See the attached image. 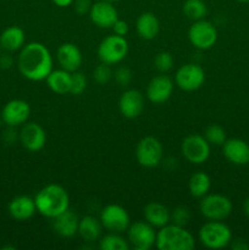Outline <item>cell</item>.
Here are the masks:
<instances>
[{
  "label": "cell",
  "mask_w": 249,
  "mask_h": 250,
  "mask_svg": "<svg viewBox=\"0 0 249 250\" xmlns=\"http://www.w3.org/2000/svg\"><path fill=\"white\" fill-rule=\"evenodd\" d=\"M112 76H114V72H112L111 67L105 62L98 65L93 71V78L99 84H107L111 81Z\"/></svg>",
  "instance_id": "1f68e13d"
},
{
  "label": "cell",
  "mask_w": 249,
  "mask_h": 250,
  "mask_svg": "<svg viewBox=\"0 0 249 250\" xmlns=\"http://www.w3.org/2000/svg\"><path fill=\"white\" fill-rule=\"evenodd\" d=\"M155 247L159 250H192L195 239L185 227L167 224L156 232Z\"/></svg>",
  "instance_id": "3957f363"
},
{
  "label": "cell",
  "mask_w": 249,
  "mask_h": 250,
  "mask_svg": "<svg viewBox=\"0 0 249 250\" xmlns=\"http://www.w3.org/2000/svg\"><path fill=\"white\" fill-rule=\"evenodd\" d=\"M114 77L117 84L121 85V87H127L132 82L133 73H132L131 68H128L127 66H120V67H117L115 70Z\"/></svg>",
  "instance_id": "e575fe53"
},
{
  "label": "cell",
  "mask_w": 249,
  "mask_h": 250,
  "mask_svg": "<svg viewBox=\"0 0 249 250\" xmlns=\"http://www.w3.org/2000/svg\"><path fill=\"white\" fill-rule=\"evenodd\" d=\"M7 211L10 216L16 221H27L33 217L37 212L34 198L28 197V195L15 197L14 199L10 200L7 205Z\"/></svg>",
  "instance_id": "ffe728a7"
},
{
  "label": "cell",
  "mask_w": 249,
  "mask_h": 250,
  "mask_svg": "<svg viewBox=\"0 0 249 250\" xmlns=\"http://www.w3.org/2000/svg\"><path fill=\"white\" fill-rule=\"evenodd\" d=\"M80 217L72 210L67 209L53 219V229L63 238H72L78 233Z\"/></svg>",
  "instance_id": "44dd1931"
},
{
  "label": "cell",
  "mask_w": 249,
  "mask_h": 250,
  "mask_svg": "<svg viewBox=\"0 0 249 250\" xmlns=\"http://www.w3.org/2000/svg\"><path fill=\"white\" fill-rule=\"evenodd\" d=\"M224 156L231 164L237 166H246L249 164V144L239 138L226 139L222 144Z\"/></svg>",
  "instance_id": "ac0fdd59"
},
{
  "label": "cell",
  "mask_w": 249,
  "mask_h": 250,
  "mask_svg": "<svg viewBox=\"0 0 249 250\" xmlns=\"http://www.w3.org/2000/svg\"><path fill=\"white\" fill-rule=\"evenodd\" d=\"M103 225L99 219L94 216H83L80 219V224H78V236L83 239L85 243H94V242L99 241L102 237L103 232Z\"/></svg>",
  "instance_id": "cb8c5ba5"
},
{
  "label": "cell",
  "mask_w": 249,
  "mask_h": 250,
  "mask_svg": "<svg viewBox=\"0 0 249 250\" xmlns=\"http://www.w3.org/2000/svg\"><path fill=\"white\" fill-rule=\"evenodd\" d=\"M136 31L142 39L151 41L159 34L160 22L153 12H143L137 19Z\"/></svg>",
  "instance_id": "d4e9b609"
},
{
  "label": "cell",
  "mask_w": 249,
  "mask_h": 250,
  "mask_svg": "<svg viewBox=\"0 0 249 250\" xmlns=\"http://www.w3.org/2000/svg\"><path fill=\"white\" fill-rule=\"evenodd\" d=\"M105 1H109V2H117V1H120V0H105Z\"/></svg>",
  "instance_id": "7bdbcfd3"
},
{
  "label": "cell",
  "mask_w": 249,
  "mask_h": 250,
  "mask_svg": "<svg viewBox=\"0 0 249 250\" xmlns=\"http://www.w3.org/2000/svg\"><path fill=\"white\" fill-rule=\"evenodd\" d=\"M17 67L24 78L33 82L45 81L53 71V56L44 44L31 42L22 46L17 56Z\"/></svg>",
  "instance_id": "6da1fadb"
},
{
  "label": "cell",
  "mask_w": 249,
  "mask_h": 250,
  "mask_svg": "<svg viewBox=\"0 0 249 250\" xmlns=\"http://www.w3.org/2000/svg\"><path fill=\"white\" fill-rule=\"evenodd\" d=\"M237 1H239V2H249V0H237Z\"/></svg>",
  "instance_id": "ee69618b"
},
{
  "label": "cell",
  "mask_w": 249,
  "mask_h": 250,
  "mask_svg": "<svg viewBox=\"0 0 249 250\" xmlns=\"http://www.w3.org/2000/svg\"><path fill=\"white\" fill-rule=\"evenodd\" d=\"M127 241L136 250H149L155 246L156 232L146 221H137L127 229Z\"/></svg>",
  "instance_id": "9c48e42d"
},
{
  "label": "cell",
  "mask_w": 249,
  "mask_h": 250,
  "mask_svg": "<svg viewBox=\"0 0 249 250\" xmlns=\"http://www.w3.org/2000/svg\"><path fill=\"white\" fill-rule=\"evenodd\" d=\"M51 1H53L54 4L59 7H67V6H71V5H72L73 0H51Z\"/></svg>",
  "instance_id": "60d3db41"
},
{
  "label": "cell",
  "mask_w": 249,
  "mask_h": 250,
  "mask_svg": "<svg viewBox=\"0 0 249 250\" xmlns=\"http://www.w3.org/2000/svg\"><path fill=\"white\" fill-rule=\"evenodd\" d=\"M97 54L102 62L107 65L119 63L128 54V42L124 37L116 36V34L107 36L100 42Z\"/></svg>",
  "instance_id": "8992f818"
},
{
  "label": "cell",
  "mask_w": 249,
  "mask_h": 250,
  "mask_svg": "<svg viewBox=\"0 0 249 250\" xmlns=\"http://www.w3.org/2000/svg\"><path fill=\"white\" fill-rule=\"evenodd\" d=\"M144 97L139 90L127 89L122 93L119 100L120 112L126 119H136L144 110Z\"/></svg>",
  "instance_id": "e0dca14e"
},
{
  "label": "cell",
  "mask_w": 249,
  "mask_h": 250,
  "mask_svg": "<svg viewBox=\"0 0 249 250\" xmlns=\"http://www.w3.org/2000/svg\"><path fill=\"white\" fill-rule=\"evenodd\" d=\"M71 77L72 72L59 68V70H53L49 73L48 77L45 78L48 87L56 94H67L71 90Z\"/></svg>",
  "instance_id": "484cf974"
},
{
  "label": "cell",
  "mask_w": 249,
  "mask_h": 250,
  "mask_svg": "<svg viewBox=\"0 0 249 250\" xmlns=\"http://www.w3.org/2000/svg\"><path fill=\"white\" fill-rule=\"evenodd\" d=\"M136 158L143 167H156L164 158L163 144L155 137H144L137 144Z\"/></svg>",
  "instance_id": "ba28073f"
},
{
  "label": "cell",
  "mask_w": 249,
  "mask_h": 250,
  "mask_svg": "<svg viewBox=\"0 0 249 250\" xmlns=\"http://www.w3.org/2000/svg\"><path fill=\"white\" fill-rule=\"evenodd\" d=\"M210 188H211V178L203 171L193 173L188 181V189L190 195L194 198H203L209 193Z\"/></svg>",
  "instance_id": "4316f807"
},
{
  "label": "cell",
  "mask_w": 249,
  "mask_h": 250,
  "mask_svg": "<svg viewBox=\"0 0 249 250\" xmlns=\"http://www.w3.org/2000/svg\"><path fill=\"white\" fill-rule=\"evenodd\" d=\"M56 60L61 68L68 72H75L82 65V53L76 44L63 43L58 48Z\"/></svg>",
  "instance_id": "d6986e66"
},
{
  "label": "cell",
  "mask_w": 249,
  "mask_h": 250,
  "mask_svg": "<svg viewBox=\"0 0 249 250\" xmlns=\"http://www.w3.org/2000/svg\"><path fill=\"white\" fill-rule=\"evenodd\" d=\"M199 209L203 216L209 221H224L231 215L232 202L226 195L212 193L200 198Z\"/></svg>",
  "instance_id": "5b68a950"
},
{
  "label": "cell",
  "mask_w": 249,
  "mask_h": 250,
  "mask_svg": "<svg viewBox=\"0 0 249 250\" xmlns=\"http://www.w3.org/2000/svg\"><path fill=\"white\" fill-rule=\"evenodd\" d=\"M37 212L48 219H54L61 212L70 209V197L67 190L60 185L50 183L42 188L34 197Z\"/></svg>",
  "instance_id": "7a4b0ae2"
},
{
  "label": "cell",
  "mask_w": 249,
  "mask_h": 250,
  "mask_svg": "<svg viewBox=\"0 0 249 250\" xmlns=\"http://www.w3.org/2000/svg\"><path fill=\"white\" fill-rule=\"evenodd\" d=\"M181 151L187 161L194 165L204 164L210 156V144L204 136L190 134L183 139L181 144Z\"/></svg>",
  "instance_id": "30bf717a"
},
{
  "label": "cell",
  "mask_w": 249,
  "mask_h": 250,
  "mask_svg": "<svg viewBox=\"0 0 249 250\" xmlns=\"http://www.w3.org/2000/svg\"><path fill=\"white\" fill-rule=\"evenodd\" d=\"M243 212L247 217L249 219V197L244 200L243 203Z\"/></svg>",
  "instance_id": "b9f144b4"
},
{
  "label": "cell",
  "mask_w": 249,
  "mask_h": 250,
  "mask_svg": "<svg viewBox=\"0 0 249 250\" xmlns=\"http://www.w3.org/2000/svg\"><path fill=\"white\" fill-rule=\"evenodd\" d=\"M111 28L112 31H114V34H116V36H120V37H124L129 31L128 23H127L126 21H124V20H120V19L115 22L114 26H112Z\"/></svg>",
  "instance_id": "74e56055"
},
{
  "label": "cell",
  "mask_w": 249,
  "mask_h": 250,
  "mask_svg": "<svg viewBox=\"0 0 249 250\" xmlns=\"http://www.w3.org/2000/svg\"><path fill=\"white\" fill-rule=\"evenodd\" d=\"M199 241L205 248L222 249L232 241V231L222 221H208L199 229Z\"/></svg>",
  "instance_id": "277c9868"
},
{
  "label": "cell",
  "mask_w": 249,
  "mask_h": 250,
  "mask_svg": "<svg viewBox=\"0 0 249 250\" xmlns=\"http://www.w3.org/2000/svg\"><path fill=\"white\" fill-rule=\"evenodd\" d=\"M24 44H26V34L21 27L10 26L0 34V46L5 51L9 53L20 51Z\"/></svg>",
  "instance_id": "7402d4cb"
},
{
  "label": "cell",
  "mask_w": 249,
  "mask_h": 250,
  "mask_svg": "<svg viewBox=\"0 0 249 250\" xmlns=\"http://www.w3.org/2000/svg\"><path fill=\"white\" fill-rule=\"evenodd\" d=\"M173 56L168 51H160L154 58V66L160 73H167L173 67Z\"/></svg>",
  "instance_id": "4dcf8cb0"
},
{
  "label": "cell",
  "mask_w": 249,
  "mask_h": 250,
  "mask_svg": "<svg viewBox=\"0 0 249 250\" xmlns=\"http://www.w3.org/2000/svg\"><path fill=\"white\" fill-rule=\"evenodd\" d=\"M205 71L198 63H186L181 66L175 75V83L180 89L185 92L197 90L204 84Z\"/></svg>",
  "instance_id": "7c38bea8"
},
{
  "label": "cell",
  "mask_w": 249,
  "mask_h": 250,
  "mask_svg": "<svg viewBox=\"0 0 249 250\" xmlns=\"http://www.w3.org/2000/svg\"><path fill=\"white\" fill-rule=\"evenodd\" d=\"M99 220L105 229L114 233H122L127 231L131 225V219L127 210L117 204L106 205L100 212Z\"/></svg>",
  "instance_id": "8fae6325"
},
{
  "label": "cell",
  "mask_w": 249,
  "mask_h": 250,
  "mask_svg": "<svg viewBox=\"0 0 249 250\" xmlns=\"http://www.w3.org/2000/svg\"><path fill=\"white\" fill-rule=\"evenodd\" d=\"M19 141L21 142L22 146L28 151L36 153L42 150L46 143V133L41 125L36 122H28L23 124L20 129Z\"/></svg>",
  "instance_id": "5bb4252c"
},
{
  "label": "cell",
  "mask_w": 249,
  "mask_h": 250,
  "mask_svg": "<svg viewBox=\"0 0 249 250\" xmlns=\"http://www.w3.org/2000/svg\"><path fill=\"white\" fill-rule=\"evenodd\" d=\"M99 248L102 250H128L131 247L128 241L120 236V233L110 232L104 237H100Z\"/></svg>",
  "instance_id": "f1b7e54d"
},
{
  "label": "cell",
  "mask_w": 249,
  "mask_h": 250,
  "mask_svg": "<svg viewBox=\"0 0 249 250\" xmlns=\"http://www.w3.org/2000/svg\"><path fill=\"white\" fill-rule=\"evenodd\" d=\"M1 125H2V120H1V116H0V128H1Z\"/></svg>",
  "instance_id": "f6af8a7d"
},
{
  "label": "cell",
  "mask_w": 249,
  "mask_h": 250,
  "mask_svg": "<svg viewBox=\"0 0 249 250\" xmlns=\"http://www.w3.org/2000/svg\"><path fill=\"white\" fill-rule=\"evenodd\" d=\"M90 21L99 28H111L119 20V12L114 6V2L99 0L93 2L89 11Z\"/></svg>",
  "instance_id": "9a60e30c"
},
{
  "label": "cell",
  "mask_w": 249,
  "mask_h": 250,
  "mask_svg": "<svg viewBox=\"0 0 249 250\" xmlns=\"http://www.w3.org/2000/svg\"><path fill=\"white\" fill-rule=\"evenodd\" d=\"M92 5H93L92 0H73L72 2L73 10H75L76 14H78L80 16H83V15L85 14H89Z\"/></svg>",
  "instance_id": "d590c367"
},
{
  "label": "cell",
  "mask_w": 249,
  "mask_h": 250,
  "mask_svg": "<svg viewBox=\"0 0 249 250\" xmlns=\"http://www.w3.org/2000/svg\"><path fill=\"white\" fill-rule=\"evenodd\" d=\"M183 14L192 21H199L208 15V6L204 0H186L182 6Z\"/></svg>",
  "instance_id": "83f0119b"
},
{
  "label": "cell",
  "mask_w": 249,
  "mask_h": 250,
  "mask_svg": "<svg viewBox=\"0 0 249 250\" xmlns=\"http://www.w3.org/2000/svg\"><path fill=\"white\" fill-rule=\"evenodd\" d=\"M190 212L186 207H177L173 211H171L170 222L177 226L186 227V225L189 222Z\"/></svg>",
  "instance_id": "836d02e7"
},
{
  "label": "cell",
  "mask_w": 249,
  "mask_h": 250,
  "mask_svg": "<svg viewBox=\"0 0 249 250\" xmlns=\"http://www.w3.org/2000/svg\"><path fill=\"white\" fill-rule=\"evenodd\" d=\"M231 248L233 250H248L249 249V244L247 243L244 239H234L233 242L231 241Z\"/></svg>",
  "instance_id": "ab89813d"
},
{
  "label": "cell",
  "mask_w": 249,
  "mask_h": 250,
  "mask_svg": "<svg viewBox=\"0 0 249 250\" xmlns=\"http://www.w3.org/2000/svg\"><path fill=\"white\" fill-rule=\"evenodd\" d=\"M17 127L6 126V128L2 132V141L6 144H14L19 139L20 131H17Z\"/></svg>",
  "instance_id": "8d00e7d4"
},
{
  "label": "cell",
  "mask_w": 249,
  "mask_h": 250,
  "mask_svg": "<svg viewBox=\"0 0 249 250\" xmlns=\"http://www.w3.org/2000/svg\"><path fill=\"white\" fill-rule=\"evenodd\" d=\"M12 65H14V59L11 58V55H9V54L0 55V68L7 70V68L11 67Z\"/></svg>",
  "instance_id": "f35d334b"
},
{
  "label": "cell",
  "mask_w": 249,
  "mask_h": 250,
  "mask_svg": "<svg viewBox=\"0 0 249 250\" xmlns=\"http://www.w3.org/2000/svg\"><path fill=\"white\" fill-rule=\"evenodd\" d=\"M204 138L207 139L210 146H222V144L226 142V132L219 125H210L207 127L204 132Z\"/></svg>",
  "instance_id": "f546056e"
},
{
  "label": "cell",
  "mask_w": 249,
  "mask_h": 250,
  "mask_svg": "<svg viewBox=\"0 0 249 250\" xmlns=\"http://www.w3.org/2000/svg\"><path fill=\"white\" fill-rule=\"evenodd\" d=\"M2 124L11 127H20L28 121L31 106L26 100L12 99L4 105L0 114Z\"/></svg>",
  "instance_id": "4fadbf2b"
},
{
  "label": "cell",
  "mask_w": 249,
  "mask_h": 250,
  "mask_svg": "<svg viewBox=\"0 0 249 250\" xmlns=\"http://www.w3.org/2000/svg\"><path fill=\"white\" fill-rule=\"evenodd\" d=\"M144 219L154 229H161L165 225L170 224L171 211L164 204L158 202H151L145 205L143 210Z\"/></svg>",
  "instance_id": "603a6c76"
},
{
  "label": "cell",
  "mask_w": 249,
  "mask_h": 250,
  "mask_svg": "<svg viewBox=\"0 0 249 250\" xmlns=\"http://www.w3.org/2000/svg\"><path fill=\"white\" fill-rule=\"evenodd\" d=\"M217 29L214 23L203 19L194 21L188 29V39L198 50H208L217 42Z\"/></svg>",
  "instance_id": "52a82bcc"
},
{
  "label": "cell",
  "mask_w": 249,
  "mask_h": 250,
  "mask_svg": "<svg viewBox=\"0 0 249 250\" xmlns=\"http://www.w3.org/2000/svg\"><path fill=\"white\" fill-rule=\"evenodd\" d=\"M87 88V77L80 71L72 72L71 77V90L70 93L73 95H81Z\"/></svg>",
  "instance_id": "d6a6232c"
},
{
  "label": "cell",
  "mask_w": 249,
  "mask_h": 250,
  "mask_svg": "<svg viewBox=\"0 0 249 250\" xmlns=\"http://www.w3.org/2000/svg\"><path fill=\"white\" fill-rule=\"evenodd\" d=\"M0 50H1V46H0Z\"/></svg>",
  "instance_id": "bcb514c9"
},
{
  "label": "cell",
  "mask_w": 249,
  "mask_h": 250,
  "mask_svg": "<svg viewBox=\"0 0 249 250\" xmlns=\"http://www.w3.org/2000/svg\"><path fill=\"white\" fill-rule=\"evenodd\" d=\"M173 93V81L165 73L155 76L146 87V98L154 104H163Z\"/></svg>",
  "instance_id": "2e32d148"
}]
</instances>
